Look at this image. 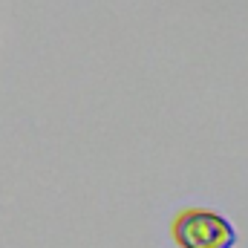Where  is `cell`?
<instances>
[{"mask_svg": "<svg viewBox=\"0 0 248 248\" xmlns=\"http://www.w3.org/2000/svg\"><path fill=\"white\" fill-rule=\"evenodd\" d=\"M173 237L179 248H234V225L214 211H185L173 222Z\"/></svg>", "mask_w": 248, "mask_h": 248, "instance_id": "6da1fadb", "label": "cell"}]
</instances>
